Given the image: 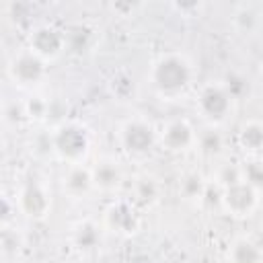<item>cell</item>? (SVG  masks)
Segmentation results:
<instances>
[{"label":"cell","mask_w":263,"mask_h":263,"mask_svg":"<svg viewBox=\"0 0 263 263\" xmlns=\"http://www.w3.org/2000/svg\"><path fill=\"white\" fill-rule=\"evenodd\" d=\"M193 60L179 49L158 53L148 68V84L160 101H181L195 88Z\"/></svg>","instance_id":"cell-1"},{"label":"cell","mask_w":263,"mask_h":263,"mask_svg":"<svg viewBox=\"0 0 263 263\" xmlns=\"http://www.w3.org/2000/svg\"><path fill=\"white\" fill-rule=\"evenodd\" d=\"M51 146L60 162L82 164L92 148V132L80 119H62L51 127Z\"/></svg>","instance_id":"cell-2"},{"label":"cell","mask_w":263,"mask_h":263,"mask_svg":"<svg viewBox=\"0 0 263 263\" xmlns=\"http://www.w3.org/2000/svg\"><path fill=\"white\" fill-rule=\"evenodd\" d=\"M195 111L208 127H224L236 111V101L222 80H208L195 90Z\"/></svg>","instance_id":"cell-3"},{"label":"cell","mask_w":263,"mask_h":263,"mask_svg":"<svg viewBox=\"0 0 263 263\" xmlns=\"http://www.w3.org/2000/svg\"><path fill=\"white\" fill-rule=\"evenodd\" d=\"M117 144L134 160L150 156L158 146V127L144 115H132L117 125Z\"/></svg>","instance_id":"cell-4"},{"label":"cell","mask_w":263,"mask_h":263,"mask_svg":"<svg viewBox=\"0 0 263 263\" xmlns=\"http://www.w3.org/2000/svg\"><path fill=\"white\" fill-rule=\"evenodd\" d=\"M47 70H49V64L43 58H39L35 51H31L29 47L16 49L6 62L8 80L16 88H23V90L39 88L47 78Z\"/></svg>","instance_id":"cell-5"},{"label":"cell","mask_w":263,"mask_h":263,"mask_svg":"<svg viewBox=\"0 0 263 263\" xmlns=\"http://www.w3.org/2000/svg\"><path fill=\"white\" fill-rule=\"evenodd\" d=\"M107 232L117 236H136L142 230V208L132 197H113L101 216Z\"/></svg>","instance_id":"cell-6"},{"label":"cell","mask_w":263,"mask_h":263,"mask_svg":"<svg viewBox=\"0 0 263 263\" xmlns=\"http://www.w3.org/2000/svg\"><path fill=\"white\" fill-rule=\"evenodd\" d=\"M16 203L21 216H25L31 222H43L53 208V197L49 187L39 179L25 181L16 191Z\"/></svg>","instance_id":"cell-7"},{"label":"cell","mask_w":263,"mask_h":263,"mask_svg":"<svg viewBox=\"0 0 263 263\" xmlns=\"http://www.w3.org/2000/svg\"><path fill=\"white\" fill-rule=\"evenodd\" d=\"M25 47L51 64L62 58V53H66V31L53 23H37L29 29Z\"/></svg>","instance_id":"cell-8"},{"label":"cell","mask_w":263,"mask_h":263,"mask_svg":"<svg viewBox=\"0 0 263 263\" xmlns=\"http://www.w3.org/2000/svg\"><path fill=\"white\" fill-rule=\"evenodd\" d=\"M158 146L171 154H187L197 148V129L187 117H171L158 127Z\"/></svg>","instance_id":"cell-9"},{"label":"cell","mask_w":263,"mask_h":263,"mask_svg":"<svg viewBox=\"0 0 263 263\" xmlns=\"http://www.w3.org/2000/svg\"><path fill=\"white\" fill-rule=\"evenodd\" d=\"M261 203V191H257L255 187L247 185L245 181L234 183L230 187H224L222 193V212L236 218V220H245L251 218L257 208Z\"/></svg>","instance_id":"cell-10"},{"label":"cell","mask_w":263,"mask_h":263,"mask_svg":"<svg viewBox=\"0 0 263 263\" xmlns=\"http://www.w3.org/2000/svg\"><path fill=\"white\" fill-rule=\"evenodd\" d=\"M64 31H66V45H68L66 51L76 58L90 55L97 49L101 39V31L90 21H76Z\"/></svg>","instance_id":"cell-11"},{"label":"cell","mask_w":263,"mask_h":263,"mask_svg":"<svg viewBox=\"0 0 263 263\" xmlns=\"http://www.w3.org/2000/svg\"><path fill=\"white\" fill-rule=\"evenodd\" d=\"M103 222L95 218H80L70 226V247L78 253H92L103 245V234H105Z\"/></svg>","instance_id":"cell-12"},{"label":"cell","mask_w":263,"mask_h":263,"mask_svg":"<svg viewBox=\"0 0 263 263\" xmlns=\"http://www.w3.org/2000/svg\"><path fill=\"white\" fill-rule=\"evenodd\" d=\"M62 191L72 199H82L95 191L92 171L88 164H66L62 177H60Z\"/></svg>","instance_id":"cell-13"},{"label":"cell","mask_w":263,"mask_h":263,"mask_svg":"<svg viewBox=\"0 0 263 263\" xmlns=\"http://www.w3.org/2000/svg\"><path fill=\"white\" fill-rule=\"evenodd\" d=\"M92 171V181H95V191L101 193H115L123 185V168L113 156H101L97 162L90 166Z\"/></svg>","instance_id":"cell-14"},{"label":"cell","mask_w":263,"mask_h":263,"mask_svg":"<svg viewBox=\"0 0 263 263\" xmlns=\"http://www.w3.org/2000/svg\"><path fill=\"white\" fill-rule=\"evenodd\" d=\"M230 25L240 37H255L263 31V10L257 4H236L230 16Z\"/></svg>","instance_id":"cell-15"},{"label":"cell","mask_w":263,"mask_h":263,"mask_svg":"<svg viewBox=\"0 0 263 263\" xmlns=\"http://www.w3.org/2000/svg\"><path fill=\"white\" fill-rule=\"evenodd\" d=\"M224 263H263V245L249 234H238L228 242Z\"/></svg>","instance_id":"cell-16"},{"label":"cell","mask_w":263,"mask_h":263,"mask_svg":"<svg viewBox=\"0 0 263 263\" xmlns=\"http://www.w3.org/2000/svg\"><path fill=\"white\" fill-rule=\"evenodd\" d=\"M236 146L245 156H261L263 154V119L251 117L240 123L236 129Z\"/></svg>","instance_id":"cell-17"},{"label":"cell","mask_w":263,"mask_h":263,"mask_svg":"<svg viewBox=\"0 0 263 263\" xmlns=\"http://www.w3.org/2000/svg\"><path fill=\"white\" fill-rule=\"evenodd\" d=\"M197 150L205 158L222 156L226 150V136H224L222 127H208L205 125L201 132H197Z\"/></svg>","instance_id":"cell-18"},{"label":"cell","mask_w":263,"mask_h":263,"mask_svg":"<svg viewBox=\"0 0 263 263\" xmlns=\"http://www.w3.org/2000/svg\"><path fill=\"white\" fill-rule=\"evenodd\" d=\"M140 208H146V205H154L160 197V185L154 177L150 175H144V177H138L132 185V195H129Z\"/></svg>","instance_id":"cell-19"},{"label":"cell","mask_w":263,"mask_h":263,"mask_svg":"<svg viewBox=\"0 0 263 263\" xmlns=\"http://www.w3.org/2000/svg\"><path fill=\"white\" fill-rule=\"evenodd\" d=\"M208 185V179L199 173V171H187L181 179H179V193L183 195V199L199 205L201 201V195H203V189Z\"/></svg>","instance_id":"cell-20"},{"label":"cell","mask_w":263,"mask_h":263,"mask_svg":"<svg viewBox=\"0 0 263 263\" xmlns=\"http://www.w3.org/2000/svg\"><path fill=\"white\" fill-rule=\"evenodd\" d=\"M242 181L257 191H263V158L261 156H245L240 160Z\"/></svg>","instance_id":"cell-21"},{"label":"cell","mask_w":263,"mask_h":263,"mask_svg":"<svg viewBox=\"0 0 263 263\" xmlns=\"http://www.w3.org/2000/svg\"><path fill=\"white\" fill-rule=\"evenodd\" d=\"M23 103H25V113H27V119L29 121L39 123V121H43L49 115V101L43 95L31 92Z\"/></svg>","instance_id":"cell-22"},{"label":"cell","mask_w":263,"mask_h":263,"mask_svg":"<svg viewBox=\"0 0 263 263\" xmlns=\"http://www.w3.org/2000/svg\"><path fill=\"white\" fill-rule=\"evenodd\" d=\"M222 193H224V187L216 179H208V185L203 189L199 208L205 210V212H218V210L222 212Z\"/></svg>","instance_id":"cell-23"},{"label":"cell","mask_w":263,"mask_h":263,"mask_svg":"<svg viewBox=\"0 0 263 263\" xmlns=\"http://www.w3.org/2000/svg\"><path fill=\"white\" fill-rule=\"evenodd\" d=\"M222 84L226 86V90L230 92V97L238 103L245 95H249V80L240 74V72H228L224 78H220Z\"/></svg>","instance_id":"cell-24"},{"label":"cell","mask_w":263,"mask_h":263,"mask_svg":"<svg viewBox=\"0 0 263 263\" xmlns=\"http://www.w3.org/2000/svg\"><path fill=\"white\" fill-rule=\"evenodd\" d=\"M109 86H111V92H113L119 101H125V99H129V97L136 92L134 78H132L127 72H117V74L111 78Z\"/></svg>","instance_id":"cell-25"},{"label":"cell","mask_w":263,"mask_h":263,"mask_svg":"<svg viewBox=\"0 0 263 263\" xmlns=\"http://www.w3.org/2000/svg\"><path fill=\"white\" fill-rule=\"evenodd\" d=\"M214 179H216L222 187H230V185H234V183H240V181H242L240 162H224V164L216 171Z\"/></svg>","instance_id":"cell-26"},{"label":"cell","mask_w":263,"mask_h":263,"mask_svg":"<svg viewBox=\"0 0 263 263\" xmlns=\"http://www.w3.org/2000/svg\"><path fill=\"white\" fill-rule=\"evenodd\" d=\"M18 203H16V197H10L8 193L2 195V205H0V222H2V230L6 228H12V224L16 222V216H18Z\"/></svg>","instance_id":"cell-27"},{"label":"cell","mask_w":263,"mask_h":263,"mask_svg":"<svg viewBox=\"0 0 263 263\" xmlns=\"http://www.w3.org/2000/svg\"><path fill=\"white\" fill-rule=\"evenodd\" d=\"M23 121H29L27 119V113H25V103L23 101H10L4 105V123L6 125H21Z\"/></svg>","instance_id":"cell-28"},{"label":"cell","mask_w":263,"mask_h":263,"mask_svg":"<svg viewBox=\"0 0 263 263\" xmlns=\"http://www.w3.org/2000/svg\"><path fill=\"white\" fill-rule=\"evenodd\" d=\"M171 8L177 10L185 18H193V16H199V12L203 10V4L201 2H173Z\"/></svg>","instance_id":"cell-29"},{"label":"cell","mask_w":263,"mask_h":263,"mask_svg":"<svg viewBox=\"0 0 263 263\" xmlns=\"http://www.w3.org/2000/svg\"><path fill=\"white\" fill-rule=\"evenodd\" d=\"M259 76L263 78V58H261V62H259Z\"/></svg>","instance_id":"cell-30"},{"label":"cell","mask_w":263,"mask_h":263,"mask_svg":"<svg viewBox=\"0 0 263 263\" xmlns=\"http://www.w3.org/2000/svg\"><path fill=\"white\" fill-rule=\"evenodd\" d=\"M261 230H263V222H261Z\"/></svg>","instance_id":"cell-31"}]
</instances>
